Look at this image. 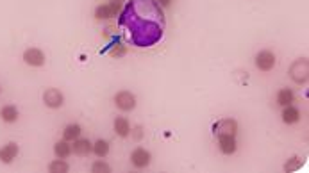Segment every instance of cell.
Here are the masks:
<instances>
[{
    "label": "cell",
    "instance_id": "obj_20",
    "mask_svg": "<svg viewBox=\"0 0 309 173\" xmlns=\"http://www.w3.org/2000/svg\"><path fill=\"white\" fill-rule=\"evenodd\" d=\"M70 170L68 163H64L63 159H55L49 164V172L50 173H66Z\"/></svg>",
    "mask_w": 309,
    "mask_h": 173
},
{
    "label": "cell",
    "instance_id": "obj_13",
    "mask_svg": "<svg viewBox=\"0 0 309 173\" xmlns=\"http://www.w3.org/2000/svg\"><path fill=\"white\" fill-rule=\"evenodd\" d=\"M300 111L297 109V107H293V105H286L284 107V111H282V122L286 123V125H293V123L300 122Z\"/></svg>",
    "mask_w": 309,
    "mask_h": 173
},
{
    "label": "cell",
    "instance_id": "obj_5",
    "mask_svg": "<svg viewBox=\"0 0 309 173\" xmlns=\"http://www.w3.org/2000/svg\"><path fill=\"white\" fill-rule=\"evenodd\" d=\"M152 161V155H150L149 150H145L143 146H138L134 150L131 152V164L134 168L141 170V168H147Z\"/></svg>",
    "mask_w": 309,
    "mask_h": 173
},
{
    "label": "cell",
    "instance_id": "obj_15",
    "mask_svg": "<svg viewBox=\"0 0 309 173\" xmlns=\"http://www.w3.org/2000/svg\"><path fill=\"white\" fill-rule=\"evenodd\" d=\"M293 102H295V93L291 91V89H288V87L279 89L277 91V104L281 105V107H286V105L293 104Z\"/></svg>",
    "mask_w": 309,
    "mask_h": 173
},
{
    "label": "cell",
    "instance_id": "obj_12",
    "mask_svg": "<svg viewBox=\"0 0 309 173\" xmlns=\"http://www.w3.org/2000/svg\"><path fill=\"white\" fill-rule=\"evenodd\" d=\"M113 127H114V132L118 134L120 137H127L131 134V123L125 116H118V118H114L113 122Z\"/></svg>",
    "mask_w": 309,
    "mask_h": 173
},
{
    "label": "cell",
    "instance_id": "obj_6",
    "mask_svg": "<svg viewBox=\"0 0 309 173\" xmlns=\"http://www.w3.org/2000/svg\"><path fill=\"white\" fill-rule=\"evenodd\" d=\"M43 102H45V105L50 107V109H59L61 105L64 104V95L59 89H55V87H49L43 93Z\"/></svg>",
    "mask_w": 309,
    "mask_h": 173
},
{
    "label": "cell",
    "instance_id": "obj_4",
    "mask_svg": "<svg viewBox=\"0 0 309 173\" xmlns=\"http://www.w3.org/2000/svg\"><path fill=\"white\" fill-rule=\"evenodd\" d=\"M277 59H275V54L270 50H261L256 54V68L261 70V72H270L273 70Z\"/></svg>",
    "mask_w": 309,
    "mask_h": 173
},
{
    "label": "cell",
    "instance_id": "obj_10",
    "mask_svg": "<svg viewBox=\"0 0 309 173\" xmlns=\"http://www.w3.org/2000/svg\"><path fill=\"white\" fill-rule=\"evenodd\" d=\"M20 148L16 143H7L5 146L0 148V161L4 164H11L14 159H16V155H18Z\"/></svg>",
    "mask_w": 309,
    "mask_h": 173
},
{
    "label": "cell",
    "instance_id": "obj_14",
    "mask_svg": "<svg viewBox=\"0 0 309 173\" xmlns=\"http://www.w3.org/2000/svg\"><path fill=\"white\" fill-rule=\"evenodd\" d=\"M82 129L79 123H68L63 130V139L64 141H75L77 137H81Z\"/></svg>",
    "mask_w": 309,
    "mask_h": 173
},
{
    "label": "cell",
    "instance_id": "obj_18",
    "mask_svg": "<svg viewBox=\"0 0 309 173\" xmlns=\"http://www.w3.org/2000/svg\"><path fill=\"white\" fill-rule=\"evenodd\" d=\"M91 152H93L97 157L104 159L105 155L109 154V141H105V139H97V141L93 143V148H91Z\"/></svg>",
    "mask_w": 309,
    "mask_h": 173
},
{
    "label": "cell",
    "instance_id": "obj_2",
    "mask_svg": "<svg viewBox=\"0 0 309 173\" xmlns=\"http://www.w3.org/2000/svg\"><path fill=\"white\" fill-rule=\"evenodd\" d=\"M309 73V63L306 57H302V59H297L295 63L291 64L290 68V77L293 79V81L297 82V84H306L308 82V75Z\"/></svg>",
    "mask_w": 309,
    "mask_h": 173
},
{
    "label": "cell",
    "instance_id": "obj_8",
    "mask_svg": "<svg viewBox=\"0 0 309 173\" xmlns=\"http://www.w3.org/2000/svg\"><path fill=\"white\" fill-rule=\"evenodd\" d=\"M23 61L29 66H34V68H40L45 64V54L40 50V48H27L23 52Z\"/></svg>",
    "mask_w": 309,
    "mask_h": 173
},
{
    "label": "cell",
    "instance_id": "obj_11",
    "mask_svg": "<svg viewBox=\"0 0 309 173\" xmlns=\"http://www.w3.org/2000/svg\"><path fill=\"white\" fill-rule=\"evenodd\" d=\"M91 148H93V143H91L90 139H81V137H77L72 145V152L75 155H79V157H86V155H90Z\"/></svg>",
    "mask_w": 309,
    "mask_h": 173
},
{
    "label": "cell",
    "instance_id": "obj_22",
    "mask_svg": "<svg viewBox=\"0 0 309 173\" xmlns=\"http://www.w3.org/2000/svg\"><path fill=\"white\" fill-rule=\"evenodd\" d=\"M95 18H97V20H109V18H111V13H109V7H107V4L97 5V9H95Z\"/></svg>",
    "mask_w": 309,
    "mask_h": 173
},
{
    "label": "cell",
    "instance_id": "obj_19",
    "mask_svg": "<svg viewBox=\"0 0 309 173\" xmlns=\"http://www.w3.org/2000/svg\"><path fill=\"white\" fill-rule=\"evenodd\" d=\"M302 164H304V159H302V157H299V155H293V157H291V159H288L286 164H284V172H286V173L297 172V170L302 168Z\"/></svg>",
    "mask_w": 309,
    "mask_h": 173
},
{
    "label": "cell",
    "instance_id": "obj_17",
    "mask_svg": "<svg viewBox=\"0 0 309 173\" xmlns=\"http://www.w3.org/2000/svg\"><path fill=\"white\" fill-rule=\"evenodd\" d=\"M0 116L4 120L5 123H14L18 120V109H16V105H5L0 109Z\"/></svg>",
    "mask_w": 309,
    "mask_h": 173
},
{
    "label": "cell",
    "instance_id": "obj_7",
    "mask_svg": "<svg viewBox=\"0 0 309 173\" xmlns=\"http://www.w3.org/2000/svg\"><path fill=\"white\" fill-rule=\"evenodd\" d=\"M213 132L216 134V136H220V134H229V136H236L238 132V122L232 118H223L220 120V122H216L213 125Z\"/></svg>",
    "mask_w": 309,
    "mask_h": 173
},
{
    "label": "cell",
    "instance_id": "obj_16",
    "mask_svg": "<svg viewBox=\"0 0 309 173\" xmlns=\"http://www.w3.org/2000/svg\"><path fill=\"white\" fill-rule=\"evenodd\" d=\"M54 154L57 159H66L70 154H72V145H70V141H57L54 145Z\"/></svg>",
    "mask_w": 309,
    "mask_h": 173
},
{
    "label": "cell",
    "instance_id": "obj_26",
    "mask_svg": "<svg viewBox=\"0 0 309 173\" xmlns=\"http://www.w3.org/2000/svg\"><path fill=\"white\" fill-rule=\"evenodd\" d=\"M155 4H159L161 7H168L170 4H172V0H154Z\"/></svg>",
    "mask_w": 309,
    "mask_h": 173
},
{
    "label": "cell",
    "instance_id": "obj_23",
    "mask_svg": "<svg viewBox=\"0 0 309 173\" xmlns=\"http://www.w3.org/2000/svg\"><path fill=\"white\" fill-rule=\"evenodd\" d=\"M91 172L93 173H109L111 166L107 163H104V161H97V163H93V166H91Z\"/></svg>",
    "mask_w": 309,
    "mask_h": 173
},
{
    "label": "cell",
    "instance_id": "obj_1",
    "mask_svg": "<svg viewBox=\"0 0 309 173\" xmlns=\"http://www.w3.org/2000/svg\"><path fill=\"white\" fill-rule=\"evenodd\" d=\"M118 25L125 29L134 46L149 48L161 41L166 27L163 7L154 0H131L118 14Z\"/></svg>",
    "mask_w": 309,
    "mask_h": 173
},
{
    "label": "cell",
    "instance_id": "obj_9",
    "mask_svg": "<svg viewBox=\"0 0 309 173\" xmlns=\"http://www.w3.org/2000/svg\"><path fill=\"white\" fill-rule=\"evenodd\" d=\"M218 148L222 154L232 155L238 150L236 136H229V134H220L218 136Z\"/></svg>",
    "mask_w": 309,
    "mask_h": 173
},
{
    "label": "cell",
    "instance_id": "obj_3",
    "mask_svg": "<svg viewBox=\"0 0 309 173\" xmlns=\"http://www.w3.org/2000/svg\"><path fill=\"white\" fill-rule=\"evenodd\" d=\"M114 105H116L120 111H123V113L134 111L136 109V96H134V93L127 91V89L118 91L114 95Z\"/></svg>",
    "mask_w": 309,
    "mask_h": 173
},
{
    "label": "cell",
    "instance_id": "obj_25",
    "mask_svg": "<svg viewBox=\"0 0 309 173\" xmlns=\"http://www.w3.org/2000/svg\"><path fill=\"white\" fill-rule=\"evenodd\" d=\"M131 136L136 139V141H140L141 137H143V129L138 125V127H134V129H131Z\"/></svg>",
    "mask_w": 309,
    "mask_h": 173
},
{
    "label": "cell",
    "instance_id": "obj_21",
    "mask_svg": "<svg viewBox=\"0 0 309 173\" xmlns=\"http://www.w3.org/2000/svg\"><path fill=\"white\" fill-rule=\"evenodd\" d=\"M107 7H109V13H111V18L114 16H118L123 9V0H109L107 2Z\"/></svg>",
    "mask_w": 309,
    "mask_h": 173
},
{
    "label": "cell",
    "instance_id": "obj_24",
    "mask_svg": "<svg viewBox=\"0 0 309 173\" xmlns=\"http://www.w3.org/2000/svg\"><path fill=\"white\" fill-rule=\"evenodd\" d=\"M125 52H127V48L122 45V43H113V46H111V55L113 57H122V55H125Z\"/></svg>",
    "mask_w": 309,
    "mask_h": 173
}]
</instances>
